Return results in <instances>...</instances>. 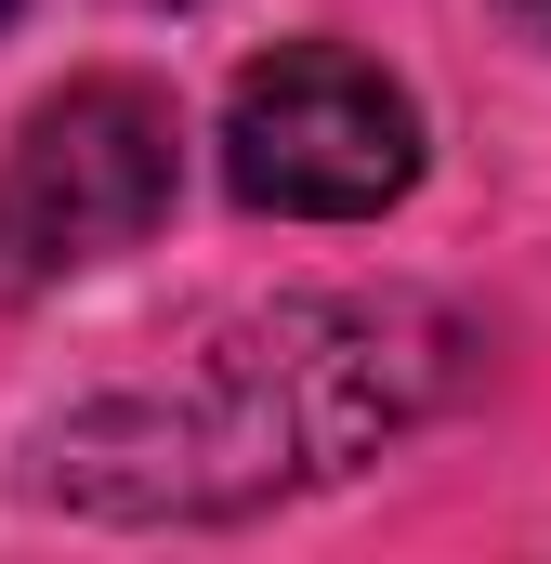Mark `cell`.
<instances>
[{
	"label": "cell",
	"instance_id": "4",
	"mask_svg": "<svg viewBox=\"0 0 551 564\" xmlns=\"http://www.w3.org/2000/svg\"><path fill=\"white\" fill-rule=\"evenodd\" d=\"M512 13H526V26H539V40H551V0H512Z\"/></svg>",
	"mask_w": 551,
	"mask_h": 564
},
{
	"label": "cell",
	"instance_id": "5",
	"mask_svg": "<svg viewBox=\"0 0 551 564\" xmlns=\"http://www.w3.org/2000/svg\"><path fill=\"white\" fill-rule=\"evenodd\" d=\"M0 13H13V0H0Z\"/></svg>",
	"mask_w": 551,
	"mask_h": 564
},
{
	"label": "cell",
	"instance_id": "1",
	"mask_svg": "<svg viewBox=\"0 0 551 564\" xmlns=\"http://www.w3.org/2000/svg\"><path fill=\"white\" fill-rule=\"evenodd\" d=\"M446 328L420 302H276L53 433V499L79 512H250L276 486L355 473L381 433H408L446 381Z\"/></svg>",
	"mask_w": 551,
	"mask_h": 564
},
{
	"label": "cell",
	"instance_id": "2",
	"mask_svg": "<svg viewBox=\"0 0 551 564\" xmlns=\"http://www.w3.org/2000/svg\"><path fill=\"white\" fill-rule=\"evenodd\" d=\"M184 132L158 79H66L53 106H26V132L0 144V302L93 276L171 224Z\"/></svg>",
	"mask_w": 551,
	"mask_h": 564
},
{
	"label": "cell",
	"instance_id": "3",
	"mask_svg": "<svg viewBox=\"0 0 551 564\" xmlns=\"http://www.w3.org/2000/svg\"><path fill=\"white\" fill-rule=\"evenodd\" d=\"M224 184L276 224H368L420 184V106L342 40H289L224 93Z\"/></svg>",
	"mask_w": 551,
	"mask_h": 564
}]
</instances>
